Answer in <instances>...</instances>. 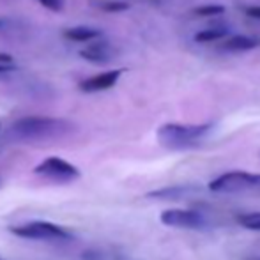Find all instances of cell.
<instances>
[{
	"instance_id": "obj_1",
	"label": "cell",
	"mask_w": 260,
	"mask_h": 260,
	"mask_svg": "<svg viewBox=\"0 0 260 260\" xmlns=\"http://www.w3.org/2000/svg\"><path fill=\"white\" fill-rule=\"evenodd\" d=\"M75 124L71 120L57 119V117L30 115L18 119L7 129V140L21 142V144H38V142L58 140L75 133Z\"/></svg>"
},
{
	"instance_id": "obj_2",
	"label": "cell",
	"mask_w": 260,
	"mask_h": 260,
	"mask_svg": "<svg viewBox=\"0 0 260 260\" xmlns=\"http://www.w3.org/2000/svg\"><path fill=\"white\" fill-rule=\"evenodd\" d=\"M214 122L206 124H177L168 122L159 126L157 129V140L165 149L170 151H184V149L197 147L200 140L211 133Z\"/></svg>"
},
{
	"instance_id": "obj_3",
	"label": "cell",
	"mask_w": 260,
	"mask_h": 260,
	"mask_svg": "<svg viewBox=\"0 0 260 260\" xmlns=\"http://www.w3.org/2000/svg\"><path fill=\"white\" fill-rule=\"evenodd\" d=\"M212 193H239V191H258L260 189V174L253 172H226L216 177L207 186Z\"/></svg>"
},
{
	"instance_id": "obj_4",
	"label": "cell",
	"mask_w": 260,
	"mask_h": 260,
	"mask_svg": "<svg viewBox=\"0 0 260 260\" xmlns=\"http://www.w3.org/2000/svg\"><path fill=\"white\" fill-rule=\"evenodd\" d=\"M9 232L21 239H34V241H66L71 239V234L62 226L55 225L52 221H28L23 225L9 226Z\"/></svg>"
},
{
	"instance_id": "obj_5",
	"label": "cell",
	"mask_w": 260,
	"mask_h": 260,
	"mask_svg": "<svg viewBox=\"0 0 260 260\" xmlns=\"http://www.w3.org/2000/svg\"><path fill=\"white\" fill-rule=\"evenodd\" d=\"M163 225L186 230H206L209 219L199 209H167L159 214Z\"/></svg>"
},
{
	"instance_id": "obj_6",
	"label": "cell",
	"mask_w": 260,
	"mask_h": 260,
	"mask_svg": "<svg viewBox=\"0 0 260 260\" xmlns=\"http://www.w3.org/2000/svg\"><path fill=\"white\" fill-rule=\"evenodd\" d=\"M36 175L45 179H52L55 182H73L80 179V170L69 161L58 156H50L34 168Z\"/></svg>"
},
{
	"instance_id": "obj_7",
	"label": "cell",
	"mask_w": 260,
	"mask_h": 260,
	"mask_svg": "<svg viewBox=\"0 0 260 260\" xmlns=\"http://www.w3.org/2000/svg\"><path fill=\"white\" fill-rule=\"evenodd\" d=\"M120 76H122V69H110V71L100 73V75H94L90 78L80 82L78 89L85 94L103 92V90H110L112 87H115Z\"/></svg>"
},
{
	"instance_id": "obj_8",
	"label": "cell",
	"mask_w": 260,
	"mask_h": 260,
	"mask_svg": "<svg viewBox=\"0 0 260 260\" xmlns=\"http://www.w3.org/2000/svg\"><path fill=\"white\" fill-rule=\"evenodd\" d=\"M78 55L83 58V60L90 62V64L103 66L115 58V50H113V46L110 45V43L96 41V39H94L92 45H87L85 48H82L78 52Z\"/></svg>"
},
{
	"instance_id": "obj_9",
	"label": "cell",
	"mask_w": 260,
	"mask_h": 260,
	"mask_svg": "<svg viewBox=\"0 0 260 260\" xmlns=\"http://www.w3.org/2000/svg\"><path fill=\"white\" fill-rule=\"evenodd\" d=\"M197 191H200V186H193V184H181V186H167V188L154 189V191L145 193V199L151 200H182L188 199V197L195 195Z\"/></svg>"
},
{
	"instance_id": "obj_10",
	"label": "cell",
	"mask_w": 260,
	"mask_h": 260,
	"mask_svg": "<svg viewBox=\"0 0 260 260\" xmlns=\"http://www.w3.org/2000/svg\"><path fill=\"white\" fill-rule=\"evenodd\" d=\"M64 39L68 41H75V43H90L94 39H100L103 36V30L100 28H94V27H87V25H78V27H71V28H66L62 32Z\"/></svg>"
},
{
	"instance_id": "obj_11",
	"label": "cell",
	"mask_w": 260,
	"mask_h": 260,
	"mask_svg": "<svg viewBox=\"0 0 260 260\" xmlns=\"http://www.w3.org/2000/svg\"><path fill=\"white\" fill-rule=\"evenodd\" d=\"M257 46H260L258 39L243 34L232 36V38L223 43V50H226V52H250V50H255Z\"/></svg>"
},
{
	"instance_id": "obj_12",
	"label": "cell",
	"mask_w": 260,
	"mask_h": 260,
	"mask_svg": "<svg viewBox=\"0 0 260 260\" xmlns=\"http://www.w3.org/2000/svg\"><path fill=\"white\" fill-rule=\"evenodd\" d=\"M229 36V28H223V27H218V28H204V30H199L193 39L200 45H206V43H212V41H219V39L226 38Z\"/></svg>"
},
{
	"instance_id": "obj_13",
	"label": "cell",
	"mask_w": 260,
	"mask_h": 260,
	"mask_svg": "<svg viewBox=\"0 0 260 260\" xmlns=\"http://www.w3.org/2000/svg\"><path fill=\"white\" fill-rule=\"evenodd\" d=\"M225 13V6L221 4H204L193 9V14L200 18H207V16H219V14Z\"/></svg>"
},
{
	"instance_id": "obj_14",
	"label": "cell",
	"mask_w": 260,
	"mask_h": 260,
	"mask_svg": "<svg viewBox=\"0 0 260 260\" xmlns=\"http://www.w3.org/2000/svg\"><path fill=\"white\" fill-rule=\"evenodd\" d=\"M237 223L248 230H260V212H244L237 216Z\"/></svg>"
},
{
	"instance_id": "obj_15",
	"label": "cell",
	"mask_w": 260,
	"mask_h": 260,
	"mask_svg": "<svg viewBox=\"0 0 260 260\" xmlns=\"http://www.w3.org/2000/svg\"><path fill=\"white\" fill-rule=\"evenodd\" d=\"M101 9H103L105 13H122V11L129 9V4H127V2H117V0H113V2L101 4Z\"/></svg>"
},
{
	"instance_id": "obj_16",
	"label": "cell",
	"mask_w": 260,
	"mask_h": 260,
	"mask_svg": "<svg viewBox=\"0 0 260 260\" xmlns=\"http://www.w3.org/2000/svg\"><path fill=\"white\" fill-rule=\"evenodd\" d=\"M36 2H39L43 7L50 9L52 13H60L64 9V0H36Z\"/></svg>"
},
{
	"instance_id": "obj_17",
	"label": "cell",
	"mask_w": 260,
	"mask_h": 260,
	"mask_svg": "<svg viewBox=\"0 0 260 260\" xmlns=\"http://www.w3.org/2000/svg\"><path fill=\"white\" fill-rule=\"evenodd\" d=\"M246 14L253 20H260V6H251L246 7Z\"/></svg>"
},
{
	"instance_id": "obj_18",
	"label": "cell",
	"mask_w": 260,
	"mask_h": 260,
	"mask_svg": "<svg viewBox=\"0 0 260 260\" xmlns=\"http://www.w3.org/2000/svg\"><path fill=\"white\" fill-rule=\"evenodd\" d=\"M16 66L14 64H0V76L9 75V73H16Z\"/></svg>"
},
{
	"instance_id": "obj_19",
	"label": "cell",
	"mask_w": 260,
	"mask_h": 260,
	"mask_svg": "<svg viewBox=\"0 0 260 260\" xmlns=\"http://www.w3.org/2000/svg\"><path fill=\"white\" fill-rule=\"evenodd\" d=\"M0 64H14V57L11 53H0Z\"/></svg>"
},
{
	"instance_id": "obj_20",
	"label": "cell",
	"mask_w": 260,
	"mask_h": 260,
	"mask_svg": "<svg viewBox=\"0 0 260 260\" xmlns=\"http://www.w3.org/2000/svg\"><path fill=\"white\" fill-rule=\"evenodd\" d=\"M2 25H4V21H2V20H0V27H2Z\"/></svg>"
}]
</instances>
